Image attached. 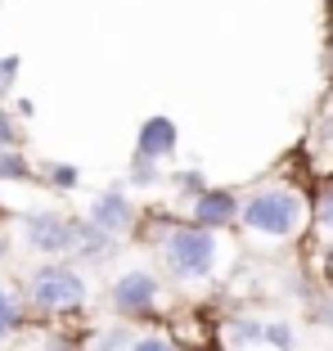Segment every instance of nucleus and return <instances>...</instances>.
Segmentation results:
<instances>
[{"label":"nucleus","instance_id":"obj_1","mask_svg":"<svg viewBox=\"0 0 333 351\" xmlns=\"http://www.w3.org/2000/svg\"><path fill=\"white\" fill-rule=\"evenodd\" d=\"M311 221H315L311 198H306L297 185H288V180H266V185H257V189L243 194L239 226H243V234H248L252 243H266V248L293 243V239L306 234Z\"/></svg>","mask_w":333,"mask_h":351},{"label":"nucleus","instance_id":"obj_2","mask_svg":"<svg viewBox=\"0 0 333 351\" xmlns=\"http://www.w3.org/2000/svg\"><path fill=\"white\" fill-rule=\"evenodd\" d=\"M162 252V270L180 284H198V279H217L234 266V243L225 230H208L198 221H176L171 234L158 243Z\"/></svg>","mask_w":333,"mask_h":351},{"label":"nucleus","instance_id":"obj_3","mask_svg":"<svg viewBox=\"0 0 333 351\" xmlns=\"http://www.w3.org/2000/svg\"><path fill=\"white\" fill-rule=\"evenodd\" d=\"M90 302V284L68 261H45L27 279V306L41 315H82Z\"/></svg>","mask_w":333,"mask_h":351},{"label":"nucleus","instance_id":"obj_4","mask_svg":"<svg viewBox=\"0 0 333 351\" xmlns=\"http://www.w3.org/2000/svg\"><path fill=\"white\" fill-rule=\"evenodd\" d=\"M158 298H162V279L145 266L122 270L108 289V306H113L117 320H149L158 311Z\"/></svg>","mask_w":333,"mask_h":351},{"label":"nucleus","instance_id":"obj_5","mask_svg":"<svg viewBox=\"0 0 333 351\" xmlns=\"http://www.w3.org/2000/svg\"><path fill=\"white\" fill-rule=\"evenodd\" d=\"M23 239L41 257H73V221L63 217V212H54V207L27 212L23 217Z\"/></svg>","mask_w":333,"mask_h":351},{"label":"nucleus","instance_id":"obj_6","mask_svg":"<svg viewBox=\"0 0 333 351\" xmlns=\"http://www.w3.org/2000/svg\"><path fill=\"white\" fill-rule=\"evenodd\" d=\"M86 217H90L99 230H108L113 239H122V234H131V230L140 226V217H145V212H140V207L131 203L122 189H104V194H95V198H90Z\"/></svg>","mask_w":333,"mask_h":351},{"label":"nucleus","instance_id":"obj_7","mask_svg":"<svg viewBox=\"0 0 333 351\" xmlns=\"http://www.w3.org/2000/svg\"><path fill=\"white\" fill-rule=\"evenodd\" d=\"M239 212H243V194H234V189L208 185L198 198H189V221H198V226H208V230L239 226Z\"/></svg>","mask_w":333,"mask_h":351},{"label":"nucleus","instance_id":"obj_8","mask_svg":"<svg viewBox=\"0 0 333 351\" xmlns=\"http://www.w3.org/2000/svg\"><path fill=\"white\" fill-rule=\"evenodd\" d=\"M180 145V126L171 122L166 113H153L140 122L136 131V158H153V162H162V158H171Z\"/></svg>","mask_w":333,"mask_h":351},{"label":"nucleus","instance_id":"obj_9","mask_svg":"<svg viewBox=\"0 0 333 351\" xmlns=\"http://www.w3.org/2000/svg\"><path fill=\"white\" fill-rule=\"evenodd\" d=\"M117 252V239L108 234V230H99L90 217H77L73 221V257L86 261V266H99V261H108Z\"/></svg>","mask_w":333,"mask_h":351},{"label":"nucleus","instance_id":"obj_10","mask_svg":"<svg viewBox=\"0 0 333 351\" xmlns=\"http://www.w3.org/2000/svg\"><path fill=\"white\" fill-rule=\"evenodd\" d=\"M225 338L234 342V347H261V342H266V324L252 320V315H234V320L225 324Z\"/></svg>","mask_w":333,"mask_h":351},{"label":"nucleus","instance_id":"obj_11","mask_svg":"<svg viewBox=\"0 0 333 351\" xmlns=\"http://www.w3.org/2000/svg\"><path fill=\"white\" fill-rule=\"evenodd\" d=\"M18 329H23V298L14 289H5V284H0V342L14 338Z\"/></svg>","mask_w":333,"mask_h":351},{"label":"nucleus","instance_id":"obj_12","mask_svg":"<svg viewBox=\"0 0 333 351\" xmlns=\"http://www.w3.org/2000/svg\"><path fill=\"white\" fill-rule=\"evenodd\" d=\"M41 176H45V185L59 189V194H68V189L82 185V167H77V162H45Z\"/></svg>","mask_w":333,"mask_h":351},{"label":"nucleus","instance_id":"obj_13","mask_svg":"<svg viewBox=\"0 0 333 351\" xmlns=\"http://www.w3.org/2000/svg\"><path fill=\"white\" fill-rule=\"evenodd\" d=\"M32 176H36V167L18 154V145L0 149V180H32Z\"/></svg>","mask_w":333,"mask_h":351},{"label":"nucleus","instance_id":"obj_14","mask_svg":"<svg viewBox=\"0 0 333 351\" xmlns=\"http://www.w3.org/2000/svg\"><path fill=\"white\" fill-rule=\"evenodd\" d=\"M131 342H136V333H131V320L113 324V329H104L99 338L90 342V351H131Z\"/></svg>","mask_w":333,"mask_h":351},{"label":"nucleus","instance_id":"obj_15","mask_svg":"<svg viewBox=\"0 0 333 351\" xmlns=\"http://www.w3.org/2000/svg\"><path fill=\"white\" fill-rule=\"evenodd\" d=\"M162 180V167L153 162V158H131V171H126V185H136V189H149Z\"/></svg>","mask_w":333,"mask_h":351},{"label":"nucleus","instance_id":"obj_16","mask_svg":"<svg viewBox=\"0 0 333 351\" xmlns=\"http://www.w3.org/2000/svg\"><path fill=\"white\" fill-rule=\"evenodd\" d=\"M171 226H176V221L166 217V212H153V217H140V243H162L166 234H171Z\"/></svg>","mask_w":333,"mask_h":351},{"label":"nucleus","instance_id":"obj_17","mask_svg":"<svg viewBox=\"0 0 333 351\" xmlns=\"http://www.w3.org/2000/svg\"><path fill=\"white\" fill-rule=\"evenodd\" d=\"M171 185H176V189H180L185 198H198L203 189H208V176L198 171V167H180V171L171 176Z\"/></svg>","mask_w":333,"mask_h":351},{"label":"nucleus","instance_id":"obj_18","mask_svg":"<svg viewBox=\"0 0 333 351\" xmlns=\"http://www.w3.org/2000/svg\"><path fill=\"white\" fill-rule=\"evenodd\" d=\"M131 351H180V347H176V338H171V333L145 329V333H136V342H131Z\"/></svg>","mask_w":333,"mask_h":351},{"label":"nucleus","instance_id":"obj_19","mask_svg":"<svg viewBox=\"0 0 333 351\" xmlns=\"http://www.w3.org/2000/svg\"><path fill=\"white\" fill-rule=\"evenodd\" d=\"M266 347H275V351H293V347H297V338H293V324L271 320V324H266Z\"/></svg>","mask_w":333,"mask_h":351},{"label":"nucleus","instance_id":"obj_20","mask_svg":"<svg viewBox=\"0 0 333 351\" xmlns=\"http://www.w3.org/2000/svg\"><path fill=\"white\" fill-rule=\"evenodd\" d=\"M315 226H320V234H333V185L315 198Z\"/></svg>","mask_w":333,"mask_h":351},{"label":"nucleus","instance_id":"obj_21","mask_svg":"<svg viewBox=\"0 0 333 351\" xmlns=\"http://www.w3.org/2000/svg\"><path fill=\"white\" fill-rule=\"evenodd\" d=\"M18 140H23V131H18V117L0 108V149H14Z\"/></svg>","mask_w":333,"mask_h":351},{"label":"nucleus","instance_id":"obj_22","mask_svg":"<svg viewBox=\"0 0 333 351\" xmlns=\"http://www.w3.org/2000/svg\"><path fill=\"white\" fill-rule=\"evenodd\" d=\"M18 54H0V95L5 90H14V82H18Z\"/></svg>","mask_w":333,"mask_h":351},{"label":"nucleus","instance_id":"obj_23","mask_svg":"<svg viewBox=\"0 0 333 351\" xmlns=\"http://www.w3.org/2000/svg\"><path fill=\"white\" fill-rule=\"evenodd\" d=\"M311 320L320 324V329L333 333V298H320V302H315V306H311Z\"/></svg>","mask_w":333,"mask_h":351},{"label":"nucleus","instance_id":"obj_24","mask_svg":"<svg viewBox=\"0 0 333 351\" xmlns=\"http://www.w3.org/2000/svg\"><path fill=\"white\" fill-rule=\"evenodd\" d=\"M5 252H10V243H5V234H0V261H5Z\"/></svg>","mask_w":333,"mask_h":351}]
</instances>
